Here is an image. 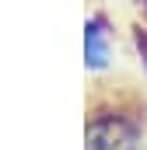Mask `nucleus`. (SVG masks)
I'll return each mask as SVG.
<instances>
[{"label":"nucleus","instance_id":"nucleus-1","mask_svg":"<svg viewBox=\"0 0 147 150\" xmlns=\"http://www.w3.org/2000/svg\"><path fill=\"white\" fill-rule=\"evenodd\" d=\"M88 147L91 150H137V133L126 122H95L88 133Z\"/></svg>","mask_w":147,"mask_h":150},{"label":"nucleus","instance_id":"nucleus-2","mask_svg":"<svg viewBox=\"0 0 147 150\" xmlns=\"http://www.w3.org/2000/svg\"><path fill=\"white\" fill-rule=\"evenodd\" d=\"M84 56H88V67H95V70H102L109 63V38L98 21H91L84 28Z\"/></svg>","mask_w":147,"mask_h":150}]
</instances>
